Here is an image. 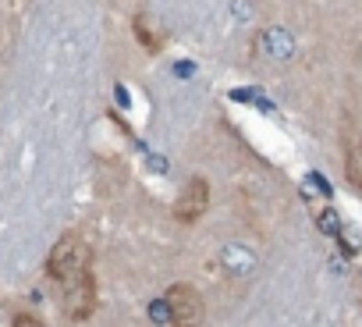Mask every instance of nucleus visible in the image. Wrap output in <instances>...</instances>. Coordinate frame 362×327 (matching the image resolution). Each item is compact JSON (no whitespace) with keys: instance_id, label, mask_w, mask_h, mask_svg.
<instances>
[{"instance_id":"7ed1b4c3","label":"nucleus","mask_w":362,"mask_h":327,"mask_svg":"<svg viewBox=\"0 0 362 327\" xmlns=\"http://www.w3.org/2000/svg\"><path fill=\"white\" fill-rule=\"evenodd\" d=\"M167 306H170V320L174 323H196L203 320V299L192 285H170L167 288Z\"/></svg>"},{"instance_id":"0eeeda50","label":"nucleus","mask_w":362,"mask_h":327,"mask_svg":"<svg viewBox=\"0 0 362 327\" xmlns=\"http://www.w3.org/2000/svg\"><path fill=\"white\" fill-rule=\"evenodd\" d=\"M149 316H153L156 323H174V320H170V306H167V299H156V302L149 306Z\"/></svg>"},{"instance_id":"39448f33","label":"nucleus","mask_w":362,"mask_h":327,"mask_svg":"<svg viewBox=\"0 0 362 327\" xmlns=\"http://www.w3.org/2000/svg\"><path fill=\"white\" fill-rule=\"evenodd\" d=\"M344 178L351 182V189L362 193V139H355L348 146V156H344Z\"/></svg>"},{"instance_id":"f03ea898","label":"nucleus","mask_w":362,"mask_h":327,"mask_svg":"<svg viewBox=\"0 0 362 327\" xmlns=\"http://www.w3.org/2000/svg\"><path fill=\"white\" fill-rule=\"evenodd\" d=\"M61 306L71 320H86L93 316L96 309V281H93V270L89 274H78L71 281H61Z\"/></svg>"},{"instance_id":"423d86ee","label":"nucleus","mask_w":362,"mask_h":327,"mask_svg":"<svg viewBox=\"0 0 362 327\" xmlns=\"http://www.w3.org/2000/svg\"><path fill=\"white\" fill-rule=\"evenodd\" d=\"M135 36H139L149 50H160V36H153V29L146 25V18H135Z\"/></svg>"},{"instance_id":"6e6552de","label":"nucleus","mask_w":362,"mask_h":327,"mask_svg":"<svg viewBox=\"0 0 362 327\" xmlns=\"http://www.w3.org/2000/svg\"><path fill=\"white\" fill-rule=\"evenodd\" d=\"M320 228H323L327 235H337V231H341V221H337V214H320Z\"/></svg>"},{"instance_id":"20e7f679","label":"nucleus","mask_w":362,"mask_h":327,"mask_svg":"<svg viewBox=\"0 0 362 327\" xmlns=\"http://www.w3.org/2000/svg\"><path fill=\"white\" fill-rule=\"evenodd\" d=\"M206 203H210L206 182H203V178H192L185 189H181V196L174 200V217H177L181 224H196V221L203 217Z\"/></svg>"},{"instance_id":"f257e3e1","label":"nucleus","mask_w":362,"mask_h":327,"mask_svg":"<svg viewBox=\"0 0 362 327\" xmlns=\"http://www.w3.org/2000/svg\"><path fill=\"white\" fill-rule=\"evenodd\" d=\"M89 263H93L89 246L78 235H64L47 256V274L61 285V281H71L78 274H89Z\"/></svg>"}]
</instances>
